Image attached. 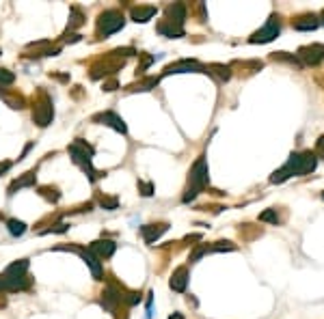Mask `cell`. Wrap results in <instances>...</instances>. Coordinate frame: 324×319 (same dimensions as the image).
Listing matches in <instances>:
<instances>
[{
  "instance_id": "obj_1",
  "label": "cell",
  "mask_w": 324,
  "mask_h": 319,
  "mask_svg": "<svg viewBox=\"0 0 324 319\" xmlns=\"http://www.w3.org/2000/svg\"><path fill=\"white\" fill-rule=\"evenodd\" d=\"M318 164V157H315L313 151H300V153H292L287 157V162L281 166L279 171L272 173L270 177V184H283L285 179L290 177H300V175H307L311 173Z\"/></svg>"
},
{
  "instance_id": "obj_2",
  "label": "cell",
  "mask_w": 324,
  "mask_h": 319,
  "mask_svg": "<svg viewBox=\"0 0 324 319\" xmlns=\"http://www.w3.org/2000/svg\"><path fill=\"white\" fill-rule=\"evenodd\" d=\"M124 24H126L124 13L117 11V9H108V11H104L102 16H99V20H97V37H99V39L111 37L113 33L121 31V28H124Z\"/></svg>"
},
{
  "instance_id": "obj_3",
  "label": "cell",
  "mask_w": 324,
  "mask_h": 319,
  "mask_svg": "<svg viewBox=\"0 0 324 319\" xmlns=\"http://www.w3.org/2000/svg\"><path fill=\"white\" fill-rule=\"evenodd\" d=\"M207 179H210L207 177V162H205V157H199L188 173V190H194L199 194L207 186Z\"/></svg>"
},
{
  "instance_id": "obj_4",
  "label": "cell",
  "mask_w": 324,
  "mask_h": 319,
  "mask_svg": "<svg viewBox=\"0 0 324 319\" xmlns=\"http://www.w3.org/2000/svg\"><path fill=\"white\" fill-rule=\"evenodd\" d=\"M281 33V24H279V18L277 16H270V20L266 22V26H262L259 31H255L253 35H251V43H268L272 41L275 37H279Z\"/></svg>"
},
{
  "instance_id": "obj_5",
  "label": "cell",
  "mask_w": 324,
  "mask_h": 319,
  "mask_svg": "<svg viewBox=\"0 0 324 319\" xmlns=\"http://www.w3.org/2000/svg\"><path fill=\"white\" fill-rule=\"evenodd\" d=\"M61 250H71V252H76V255H80L82 259H84V263L91 267V274H93V278L95 280H102V274H104V270H102V263H99V259L93 255V252L89 250V248H80V246H59Z\"/></svg>"
},
{
  "instance_id": "obj_6",
  "label": "cell",
  "mask_w": 324,
  "mask_h": 319,
  "mask_svg": "<svg viewBox=\"0 0 324 319\" xmlns=\"http://www.w3.org/2000/svg\"><path fill=\"white\" fill-rule=\"evenodd\" d=\"M296 59L302 65H318L324 61V46L322 43H311V46H302L296 52Z\"/></svg>"
},
{
  "instance_id": "obj_7",
  "label": "cell",
  "mask_w": 324,
  "mask_h": 319,
  "mask_svg": "<svg viewBox=\"0 0 324 319\" xmlns=\"http://www.w3.org/2000/svg\"><path fill=\"white\" fill-rule=\"evenodd\" d=\"M52 117H54V108H52V104H50L48 97H43L39 104H35L33 119H35V123H37L39 127H46L48 123L52 121Z\"/></svg>"
},
{
  "instance_id": "obj_8",
  "label": "cell",
  "mask_w": 324,
  "mask_h": 319,
  "mask_svg": "<svg viewBox=\"0 0 324 319\" xmlns=\"http://www.w3.org/2000/svg\"><path fill=\"white\" fill-rule=\"evenodd\" d=\"M93 121H95V123H102V125H108V127H113V129H117V132H121V134H126V132H128V127H126L124 119H121L117 112H113V110H106V112L93 114Z\"/></svg>"
},
{
  "instance_id": "obj_9",
  "label": "cell",
  "mask_w": 324,
  "mask_h": 319,
  "mask_svg": "<svg viewBox=\"0 0 324 319\" xmlns=\"http://www.w3.org/2000/svg\"><path fill=\"white\" fill-rule=\"evenodd\" d=\"M186 71H201V74H210L207 67L199 65L197 61H179V63H173L164 69V76H171V74H186Z\"/></svg>"
},
{
  "instance_id": "obj_10",
  "label": "cell",
  "mask_w": 324,
  "mask_h": 319,
  "mask_svg": "<svg viewBox=\"0 0 324 319\" xmlns=\"http://www.w3.org/2000/svg\"><path fill=\"white\" fill-rule=\"evenodd\" d=\"M89 250H91L99 261H102V259H108V257L115 255V250H117V244L111 242V239H95V242L89 246Z\"/></svg>"
},
{
  "instance_id": "obj_11",
  "label": "cell",
  "mask_w": 324,
  "mask_h": 319,
  "mask_svg": "<svg viewBox=\"0 0 324 319\" xmlns=\"http://www.w3.org/2000/svg\"><path fill=\"white\" fill-rule=\"evenodd\" d=\"M164 20L171 22V24H175V26H184V20H186V5L182 3H173L167 7V11H164Z\"/></svg>"
},
{
  "instance_id": "obj_12",
  "label": "cell",
  "mask_w": 324,
  "mask_h": 319,
  "mask_svg": "<svg viewBox=\"0 0 324 319\" xmlns=\"http://www.w3.org/2000/svg\"><path fill=\"white\" fill-rule=\"evenodd\" d=\"M292 26L296 28V31H315V28L320 26V20H318V16H313V13H302V16L292 20Z\"/></svg>"
},
{
  "instance_id": "obj_13",
  "label": "cell",
  "mask_w": 324,
  "mask_h": 319,
  "mask_svg": "<svg viewBox=\"0 0 324 319\" xmlns=\"http://www.w3.org/2000/svg\"><path fill=\"white\" fill-rule=\"evenodd\" d=\"M169 229V224L167 222H158V224H145V227H141V233L143 237H145V242L147 244H154L158 237H160L164 231Z\"/></svg>"
},
{
  "instance_id": "obj_14",
  "label": "cell",
  "mask_w": 324,
  "mask_h": 319,
  "mask_svg": "<svg viewBox=\"0 0 324 319\" xmlns=\"http://www.w3.org/2000/svg\"><path fill=\"white\" fill-rule=\"evenodd\" d=\"M169 285H171V289L173 291H186V285H188V270L182 265V267H177L175 272H173V276H171V280H169Z\"/></svg>"
},
{
  "instance_id": "obj_15",
  "label": "cell",
  "mask_w": 324,
  "mask_h": 319,
  "mask_svg": "<svg viewBox=\"0 0 324 319\" xmlns=\"http://www.w3.org/2000/svg\"><path fill=\"white\" fill-rule=\"evenodd\" d=\"M130 16H132L134 22H141V24H143V22H149L151 18L156 16V7H151V5H147V7H143V5L132 7Z\"/></svg>"
},
{
  "instance_id": "obj_16",
  "label": "cell",
  "mask_w": 324,
  "mask_h": 319,
  "mask_svg": "<svg viewBox=\"0 0 324 319\" xmlns=\"http://www.w3.org/2000/svg\"><path fill=\"white\" fill-rule=\"evenodd\" d=\"M35 184H37V175H35L33 171H28V173H24V175H22L20 179H16L9 186V194H16V190H22V188H31Z\"/></svg>"
},
{
  "instance_id": "obj_17",
  "label": "cell",
  "mask_w": 324,
  "mask_h": 319,
  "mask_svg": "<svg viewBox=\"0 0 324 319\" xmlns=\"http://www.w3.org/2000/svg\"><path fill=\"white\" fill-rule=\"evenodd\" d=\"M158 33L164 35V37L177 39V37H184V26H175V24H171V22L162 20L160 24H158Z\"/></svg>"
},
{
  "instance_id": "obj_18",
  "label": "cell",
  "mask_w": 324,
  "mask_h": 319,
  "mask_svg": "<svg viewBox=\"0 0 324 319\" xmlns=\"http://www.w3.org/2000/svg\"><path fill=\"white\" fill-rule=\"evenodd\" d=\"M26 270H28V259H20L7 267L5 274H9V276H26Z\"/></svg>"
},
{
  "instance_id": "obj_19",
  "label": "cell",
  "mask_w": 324,
  "mask_h": 319,
  "mask_svg": "<svg viewBox=\"0 0 324 319\" xmlns=\"http://www.w3.org/2000/svg\"><path fill=\"white\" fill-rule=\"evenodd\" d=\"M7 229H9V233H11L13 237H22V235L26 233V224L22 222V220H18V218L7 220Z\"/></svg>"
},
{
  "instance_id": "obj_20",
  "label": "cell",
  "mask_w": 324,
  "mask_h": 319,
  "mask_svg": "<svg viewBox=\"0 0 324 319\" xmlns=\"http://www.w3.org/2000/svg\"><path fill=\"white\" fill-rule=\"evenodd\" d=\"M156 84H158V78H147V80H141L139 84L128 86V91H149V89H154Z\"/></svg>"
},
{
  "instance_id": "obj_21",
  "label": "cell",
  "mask_w": 324,
  "mask_h": 319,
  "mask_svg": "<svg viewBox=\"0 0 324 319\" xmlns=\"http://www.w3.org/2000/svg\"><path fill=\"white\" fill-rule=\"evenodd\" d=\"M97 203L102 205L104 209H108V212H113V209L119 207V199L117 197H106V194H102V197L97 199Z\"/></svg>"
},
{
  "instance_id": "obj_22",
  "label": "cell",
  "mask_w": 324,
  "mask_h": 319,
  "mask_svg": "<svg viewBox=\"0 0 324 319\" xmlns=\"http://www.w3.org/2000/svg\"><path fill=\"white\" fill-rule=\"evenodd\" d=\"M84 24V18H82V13L78 7H71V18H69V31L71 28H78V26H82Z\"/></svg>"
},
{
  "instance_id": "obj_23",
  "label": "cell",
  "mask_w": 324,
  "mask_h": 319,
  "mask_svg": "<svg viewBox=\"0 0 324 319\" xmlns=\"http://www.w3.org/2000/svg\"><path fill=\"white\" fill-rule=\"evenodd\" d=\"M216 71V74H219L223 80H229L232 78V67H229V65H210V67H207V71Z\"/></svg>"
},
{
  "instance_id": "obj_24",
  "label": "cell",
  "mask_w": 324,
  "mask_h": 319,
  "mask_svg": "<svg viewBox=\"0 0 324 319\" xmlns=\"http://www.w3.org/2000/svg\"><path fill=\"white\" fill-rule=\"evenodd\" d=\"M207 250H212V252H219V250H236V244H232V242H214Z\"/></svg>"
},
{
  "instance_id": "obj_25",
  "label": "cell",
  "mask_w": 324,
  "mask_h": 319,
  "mask_svg": "<svg viewBox=\"0 0 324 319\" xmlns=\"http://www.w3.org/2000/svg\"><path fill=\"white\" fill-rule=\"evenodd\" d=\"M67 229H69L67 222H59V224H54V227H50V229H43L41 235H48V233H65Z\"/></svg>"
},
{
  "instance_id": "obj_26",
  "label": "cell",
  "mask_w": 324,
  "mask_h": 319,
  "mask_svg": "<svg viewBox=\"0 0 324 319\" xmlns=\"http://www.w3.org/2000/svg\"><path fill=\"white\" fill-rule=\"evenodd\" d=\"M259 220L262 222H279V216H277V209H268V212H264L262 216H259Z\"/></svg>"
},
{
  "instance_id": "obj_27",
  "label": "cell",
  "mask_w": 324,
  "mask_h": 319,
  "mask_svg": "<svg viewBox=\"0 0 324 319\" xmlns=\"http://www.w3.org/2000/svg\"><path fill=\"white\" fill-rule=\"evenodd\" d=\"M13 80H16V76L9 69H0V84H13Z\"/></svg>"
},
{
  "instance_id": "obj_28",
  "label": "cell",
  "mask_w": 324,
  "mask_h": 319,
  "mask_svg": "<svg viewBox=\"0 0 324 319\" xmlns=\"http://www.w3.org/2000/svg\"><path fill=\"white\" fill-rule=\"evenodd\" d=\"M205 252H207V246H197V248L192 250V255H190V261H199Z\"/></svg>"
},
{
  "instance_id": "obj_29",
  "label": "cell",
  "mask_w": 324,
  "mask_h": 319,
  "mask_svg": "<svg viewBox=\"0 0 324 319\" xmlns=\"http://www.w3.org/2000/svg\"><path fill=\"white\" fill-rule=\"evenodd\" d=\"M139 188H141L143 197H151V192H154V186L151 184H143V181H139Z\"/></svg>"
},
{
  "instance_id": "obj_30",
  "label": "cell",
  "mask_w": 324,
  "mask_h": 319,
  "mask_svg": "<svg viewBox=\"0 0 324 319\" xmlns=\"http://www.w3.org/2000/svg\"><path fill=\"white\" fill-rule=\"evenodd\" d=\"M315 157H324V136H320V140H318V144H315Z\"/></svg>"
},
{
  "instance_id": "obj_31",
  "label": "cell",
  "mask_w": 324,
  "mask_h": 319,
  "mask_svg": "<svg viewBox=\"0 0 324 319\" xmlns=\"http://www.w3.org/2000/svg\"><path fill=\"white\" fill-rule=\"evenodd\" d=\"M117 80H111V82H104V91H108V93H111V91H115V89H117Z\"/></svg>"
},
{
  "instance_id": "obj_32",
  "label": "cell",
  "mask_w": 324,
  "mask_h": 319,
  "mask_svg": "<svg viewBox=\"0 0 324 319\" xmlns=\"http://www.w3.org/2000/svg\"><path fill=\"white\" fill-rule=\"evenodd\" d=\"M9 169H11V162H5V164H0V173L9 171Z\"/></svg>"
},
{
  "instance_id": "obj_33",
  "label": "cell",
  "mask_w": 324,
  "mask_h": 319,
  "mask_svg": "<svg viewBox=\"0 0 324 319\" xmlns=\"http://www.w3.org/2000/svg\"><path fill=\"white\" fill-rule=\"evenodd\" d=\"M169 319H184V315H182V313H173Z\"/></svg>"
},
{
  "instance_id": "obj_34",
  "label": "cell",
  "mask_w": 324,
  "mask_h": 319,
  "mask_svg": "<svg viewBox=\"0 0 324 319\" xmlns=\"http://www.w3.org/2000/svg\"><path fill=\"white\" fill-rule=\"evenodd\" d=\"M320 18H322V20H320V22H322V24H324V11H322V13H320Z\"/></svg>"
},
{
  "instance_id": "obj_35",
  "label": "cell",
  "mask_w": 324,
  "mask_h": 319,
  "mask_svg": "<svg viewBox=\"0 0 324 319\" xmlns=\"http://www.w3.org/2000/svg\"><path fill=\"white\" fill-rule=\"evenodd\" d=\"M322 199H324V192H322Z\"/></svg>"
}]
</instances>
